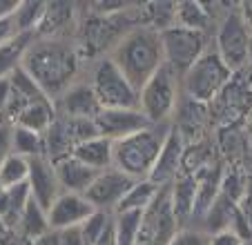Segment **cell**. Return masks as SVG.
<instances>
[{
  "label": "cell",
  "instance_id": "7402d4cb",
  "mask_svg": "<svg viewBox=\"0 0 252 245\" xmlns=\"http://www.w3.org/2000/svg\"><path fill=\"white\" fill-rule=\"evenodd\" d=\"M11 150H14V154L23 156L27 160L38 158V156H45V138L43 134L11 125Z\"/></svg>",
  "mask_w": 252,
  "mask_h": 245
},
{
  "label": "cell",
  "instance_id": "4fadbf2b",
  "mask_svg": "<svg viewBox=\"0 0 252 245\" xmlns=\"http://www.w3.org/2000/svg\"><path fill=\"white\" fill-rule=\"evenodd\" d=\"M94 125L98 136L110 138L114 143L129 136V134H136L138 129L148 127L150 122L138 112V107H134V109H100L98 116L94 118Z\"/></svg>",
  "mask_w": 252,
  "mask_h": 245
},
{
  "label": "cell",
  "instance_id": "d4e9b609",
  "mask_svg": "<svg viewBox=\"0 0 252 245\" xmlns=\"http://www.w3.org/2000/svg\"><path fill=\"white\" fill-rule=\"evenodd\" d=\"M18 227L23 230L25 236H29V239H36V241H38L40 236H45V234L49 232L47 212H45V210L40 208L36 201H32V198H29L27 208H25L23 216H20Z\"/></svg>",
  "mask_w": 252,
  "mask_h": 245
},
{
  "label": "cell",
  "instance_id": "7c38bea8",
  "mask_svg": "<svg viewBox=\"0 0 252 245\" xmlns=\"http://www.w3.org/2000/svg\"><path fill=\"white\" fill-rule=\"evenodd\" d=\"M27 187L32 201H36L40 208L47 212L49 205L58 198V194L63 192L61 183H58L54 163L47 156H38V158L29 160V176H27Z\"/></svg>",
  "mask_w": 252,
  "mask_h": 245
},
{
  "label": "cell",
  "instance_id": "d6a6232c",
  "mask_svg": "<svg viewBox=\"0 0 252 245\" xmlns=\"http://www.w3.org/2000/svg\"><path fill=\"white\" fill-rule=\"evenodd\" d=\"M11 98V85H9V78H0V116L2 112L7 109V103Z\"/></svg>",
  "mask_w": 252,
  "mask_h": 245
},
{
  "label": "cell",
  "instance_id": "5b68a950",
  "mask_svg": "<svg viewBox=\"0 0 252 245\" xmlns=\"http://www.w3.org/2000/svg\"><path fill=\"white\" fill-rule=\"evenodd\" d=\"M181 103V76L163 65L138 90V112L150 125H172L174 112Z\"/></svg>",
  "mask_w": 252,
  "mask_h": 245
},
{
  "label": "cell",
  "instance_id": "9c48e42d",
  "mask_svg": "<svg viewBox=\"0 0 252 245\" xmlns=\"http://www.w3.org/2000/svg\"><path fill=\"white\" fill-rule=\"evenodd\" d=\"M179 221L172 210V183L161 187L154 201L143 210L141 232L136 245H167L179 230Z\"/></svg>",
  "mask_w": 252,
  "mask_h": 245
},
{
  "label": "cell",
  "instance_id": "277c9868",
  "mask_svg": "<svg viewBox=\"0 0 252 245\" xmlns=\"http://www.w3.org/2000/svg\"><path fill=\"white\" fill-rule=\"evenodd\" d=\"M234 74L225 67L214 49H208L186 74L181 76V96L192 103L210 105L223 94V90L232 83Z\"/></svg>",
  "mask_w": 252,
  "mask_h": 245
},
{
  "label": "cell",
  "instance_id": "5bb4252c",
  "mask_svg": "<svg viewBox=\"0 0 252 245\" xmlns=\"http://www.w3.org/2000/svg\"><path fill=\"white\" fill-rule=\"evenodd\" d=\"M54 109H56V116L63 118H90L94 121L98 116L100 107L94 98V92H92L90 83L85 78H81L78 83L65 90L56 100H54Z\"/></svg>",
  "mask_w": 252,
  "mask_h": 245
},
{
  "label": "cell",
  "instance_id": "cb8c5ba5",
  "mask_svg": "<svg viewBox=\"0 0 252 245\" xmlns=\"http://www.w3.org/2000/svg\"><path fill=\"white\" fill-rule=\"evenodd\" d=\"M158 189H161V187H157V185H154L150 179L136 181V183L127 189V194L121 198L119 208H116L114 212H125V210H141V212H143V210H145L150 203L154 201V196H157Z\"/></svg>",
  "mask_w": 252,
  "mask_h": 245
},
{
  "label": "cell",
  "instance_id": "e0dca14e",
  "mask_svg": "<svg viewBox=\"0 0 252 245\" xmlns=\"http://www.w3.org/2000/svg\"><path fill=\"white\" fill-rule=\"evenodd\" d=\"M194 203H196V179L194 174H181L172 183V210L181 227H188L192 223V214H194Z\"/></svg>",
  "mask_w": 252,
  "mask_h": 245
},
{
  "label": "cell",
  "instance_id": "e575fe53",
  "mask_svg": "<svg viewBox=\"0 0 252 245\" xmlns=\"http://www.w3.org/2000/svg\"><path fill=\"white\" fill-rule=\"evenodd\" d=\"M16 33V29H14V20L11 18H7V20H0V45L5 43V40H9L11 36Z\"/></svg>",
  "mask_w": 252,
  "mask_h": 245
},
{
  "label": "cell",
  "instance_id": "3957f363",
  "mask_svg": "<svg viewBox=\"0 0 252 245\" xmlns=\"http://www.w3.org/2000/svg\"><path fill=\"white\" fill-rule=\"evenodd\" d=\"M172 125H148L136 134L114 141L112 147V167L125 172L134 181L148 179L165 145Z\"/></svg>",
  "mask_w": 252,
  "mask_h": 245
},
{
  "label": "cell",
  "instance_id": "44dd1931",
  "mask_svg": "<svg viewBox=\"0 0 252 245\" xmlns=\"http://www.w3.org/2000/svg\"><path fill=\"white\" fill-rule=\"evenodd\" d=\"M143 212L141 210H125L112 214V239L114 245H136L141 232Z\"/></svg>",
  "mask_w": 252,
  "mask_h": 245
},
{
  "label": "cell",
  "instance_id": "8d00e7d4",
  "mask_svg": "<svg viewBox=\"0 0 252 245\" xmlns=\"http://www.w3.org/2000/svg\"><path fill=\"white\" fill-rule=\"evenodd\" d=\"M248 71H250V85H252V56H250V62H248V67H246Z\"/></svg>",
  "mask_w": 252,
  "mask_h": 245
},
{
  "label": "cell",
  "instance_id": "4316f807",
  "mask_svg": "<svg viewBox=\"0 0 252 245\" xmlns=\"http://www.w3.org/2000/svg\"><path fill=\"white\" fill-rule=\"evenodd\" d=\"M110 230H112V214L107 212H94L78 227L83 245H96L98 241H103L105 236L110 234Z\"/></svg>",
  "mask_w": 252,
  "mask_h": 245
},
{
  "label": "cell",
  "instance_id": "d590c367",
  "mask_svg": "<svg viewBox=\"0 0 252 245\" xmlns=\"http://www.w3.org/2000/svg\"><path fill=\"white\" fill-rule=\"evenodd\" d=\"M239 14H241L243 23L248 25V29L252 31V2H239Z\"/></svg>",
  "mask_w": 252,
  "mask_h": 245
},
{
  "label": "cell",
  "instance_id": "2e32d148",
  "mask_svg": "<svg viewBox=\"0 0 252 245\" xmlns=\"http://www.w3.org/2000/svg\"><path fill=\"white\" fill-rule=\"evenodd\" d=\"M54 170H56L61 189L63 192H69V194H85L87 187L92 185V181L98 174L96 170L83 165L81 160H76L74 156H65V158L56 160V163H54Z\"/></svg>",
  "mask_w": 252,
  "mask_h": 245
},
{
  "label": "cell",
  "instance_id": "8992f818",
  "mask_svg": "<svg viewBox=\"0 0 252 245\" xmlns=\"http://www.w3.org/2000/svg\"><path fill=\"white\" fill-rule=\"evenodd\" d=\"M85 80L90 83L100 109H134L138 107V92L119 71L107 56L96 58L85 67Z\"/></svg>",
  "mask_w": 252,
  "mask_h": 245
},
{
  "label": "cell",
  "instance_id": "f546056e",
  "mask_svg": "<svg viewBox=\"0 0 252 245\" xmlns=\"http://www.w3.org/2000/svg\"><path fill=\"white\" fill-rule=\"evenodd\" d=\"M11 154H14V150H11V125L0 122V165H2Z\"/></svg>",
  "mask_w": 252,
  "mask_h": 245
},
{
  "label": "cell",
  "instance_id": "d6986e66",
  "mask_svg": "<svg viewBox=\"0 0 252 245\" xmlns=\"http://www.w3.org/2000/svg\"><path fill=\"white\" fill-rule=\"evenodd\" d=\"M32 43V33H14L9 40L0 45V78H9L16 69L23 67L25 54H27Z\"/></svg>",
  "mask_w": 252,
  "mask_h": 245
},
{
  "label": "cell",
  "instance_id": "ac0fdd59",
  "mask_svg": "<svg viewBox=\"0 0 252 245\" xmlns=\"http://www.w3.org/2000/svg\"><path fill=\"white\" fill-rule=\"evenodd\" d=\"M112 147L114 143L105 136H92L87 141H81L78 145H74L69 156H74L76 160H81L83 165L92 167L96 172H103L107 167H112Z\"/></svg>",
  "mask_w": 252,
  "mask_h": 245
},
{
  "label": "cell",
  "instance_id": "836d02e7",
  "mask_svg": "<svg viewBox=\"0 0 252 245\" xmlns=\"http://www.w3.org/2000/svg\"><path fill=\"white\" fill-rule=\"evenodd\" d=\"M18 0H0V20H7L16 14Z\"/></svg>",
  "mask_w": 252,
  "mask_h": 245
},
{
  "label": "cell",
  "instance_id": "30bf717a",
  "mask_svg": "<svg viewBox=\"0 0 252 245\" xmlns=\"http://www.w3.org/2000/svg\"><path fill=\"white\" fill-rule=\"evenodd\" d=\"M134 183L136 181L132 176H127L125 172L116 170V167H107V170L96 174V179L92 181V185L87 187V192L83 196H85V201L90 203L96 212L114 214L121 198L127 194V189Z\"/></svg>",
  "mask_w": 252,
  "mask_h": 245
},
{
  "label": "cell",
  "instance_id": "1f68e13d",
  "mask_svg": "<svg viewBox=\"0 0 252 245\" xmlns=\"http://www.w3.org/2000/svg\"><path fill=\"white\" fill-rule=\"evenodd\" d=\"M56 245H83L81 239V232L76 230H65V232H58V243Z\"/></svg>",
  "mask_w": 252,
  "mask_h": 245
},
{
  "label": "cell",
  "instance_id": "f35d334b",
  "mask_svg": "<svg viewBox=\"0 0 252 245\" xmlns=\"http://www.w3.org/2000/svg\"><path fill=\"white\" fill-rule=\"evenodd\" d=\"M2 192H5V187H2V183H0V194H2Z\"/></svg>",
  "mask_w": 252,
  "mask_h": 245
},
{
  "label": "cell",
  "instance_id": "ab89813d",
  "mask_svg": "<svg viewBox=\"0 0 252 245\" xmlns=\"http://www.w3.org/2000/svg\"><path fill=\"white\" fill-rule=\"evenodd\" d=\"M0 122H2V121H0Z\"/></svg>",
  "mask_w": 252,
  "mask_h": 245
},
{
  "label": "cell",
  "instance_id": "83f0119b",
  "mask_svg": "<svg viewBox=\"0 0 252 245\" xmlns=\"http://www.w3.org/2000/svg\"><path fill=\"white\" fill-rule=\"evenodd\" d=\"M9 85H11V92H14L18 98H23L25 103H36V100L47 98V96L43 94V90L38 87V83H36L23 67L16 69L14 74L9 76Z\"/></svg>",
  "mask_w": 252,
  "mask_h": 245
},
{
  "label": "cell",
  "instance_id": "7a4b0ae2",
  "mask_svg": "<svg viewBox=\"0 0 252 245\" xmlns=\"http://www.w3.org/2000/svg\"><path fill=\"white\" fill-rule=\"evenodd\" d=\"M119 71L129 80L134 90H141L163 65L161 31L145 25H136L119 38V43L107 54Z\"/></svg>",
  "mask_w": 252,
  "mask_h": 245
},
{
  "label": "cell",
  "instance_id": "9a60e30c",
  "mask_svg": "<svg viewBox=\"0 0 252 245\" xmlns=\"http://www.w3.org/2000/svg\"><path fill=\"white\" fill-rule=\"evenodd\" d=\"M183 152H186V143H183V138L172 129L167 141H165V145H163V150H161V154H158L157 163H154L152 172H150V176H148L157 187H165V185L174 183V179L181 174Z\"/></svg>",
  "mask_w": 252,
  "mask_h": 245
},
{
  "label": "cell",
  "instance_id": "ffe728a7",
  "mask_svg": "<svg viewBox=\"0 0 252 245\" xmlns=\"http://www.w3.org/2000/svg\"><path fill=\"white\" fill-rule=\"evenodd\" d=\"M54 121H56L54 103L49 98H43V100H36V103H29L27 107L18 114L14 125L32 129V132H36V134H45Z\"/></svg>",
  "mask_w": 252,
  "mask_h": 245
},
{
  "label": "cell",
  "instance_id": "52a82bcc",
  "mask_svg": "<svg viewBox=\"0 0 252 245\" xmlns=\"http://www.w3.org/2000/svg\"><path fill=\"white\" fill-rule=\"evenodd\" d=\"M212 49L219 54L232 74H239L248 67L252 56V31L243 23L239 5H234L219 18L212 33Z\"/></svg>",
  "mask_w": 252,
  "mask_h": 245
},
{
  "label": "cell",
  "instance_id": "f1b7e54d",
  "mask_svg": "<svg viewBox=\"0 0 252 245\" xmlns=\"http://www.w3.org/2000/svg\"><path fill=\"white\" fill-rule=\"evenodd\" d=\"M208 243H210V234H205L199 227H179L167 245H208Z\"/></svg>",
  "mask_w": 252,
  "mask_h": 245
},
{
  "label": "cell",
  "instance_id": "8fae6325",
  "mask_svg": "<svg viewBox=\"0 0 252 245\" xmlns=\"http://www.w3.org/2000/svg\"><path fill=\"white\" fill-rule=\"evenodd\" d=\"M96 210L85 201L83 194L61 192L47 210V225L52 232H65L81 227Z\"/></svg>",
  "mask_w": 252,
  "mask_h": 245
},
{
  "label": "cell",
  "instance_id": "603a6c76",
  "mask_svg": "<svg viewBox=\"0 0 252 245\" xmlns=\"http://www.w3.org/2000/svg\"><path fill=\"white\" fill-rule=\"evenodd\" d=\"M45 9H47V2H36V0H32V2L29 0L18 2V9L11 16L16 33H32L33 36L45 16Z\"/></svg>",
  "mask_w": 252,
  "mask_h": 245
},
{
  "label": "cell",
  "instance_id": "6da1fadb",
  "mask_svg": "<svg viewBox=\"0 0 252 245\" xmlns=\"http://www.w3.org/2000/svg\"><path fill=\"white\" fill-rule=\"evenodd\" d=\"M85 67L74 38H33L23 61V69L38 83L52 103L85 78Z\"/></svg>",
  "mask_w": 252,
  "mask_h": 245
},
{
  "label": "cell",
  "instance_id": "484cf974",
  "mask_svg": "<svg viewBox=\"0 0 252 245\" xmlns=\"http://www.w3.org/2000/svg\"><path fill=\"white\" fill-rule=\"evenodd\" d=\"M27 176H29V160L18 154H11L9 158L0 165V183H2L5 189L25 185L27 183Z\"/></svg>",
  "mask_w": 252,
  "mask_h": 245
},
{
  "label": "cell",
  "instance_id": "ba28073f",
  "mask_svg": "<svg viewBox=\"0 0 252 245\" xmlns=\"http://www.w3.org/2000/svg\"><path fill=\"white\" fill-rule=\"evenodd\" d=\"M161 45L165 65L183 76L208 49H212V33L172 25L161 31Z\"/></svg>",
  "mask_w": 252,
  "mask_h": 245
},
{
  "label": "cell",
  "instance_id": "4dcf8cb0",
  "mask_svg": "<svg viewBox=\"0 0 252 245\" xmlns=\"http://www.w3.org/2000/svg\"><path fill=\"white\" fill-rule=\"evenodd\" d=\"M243 239L239 234H234L232 230H223L217 234H210V243L208 245H241Z\"/></svg>",
  "mask_w": 252,
  "mask_h": 245
},
{
  "label": "cell",
  "instance_id": "74e56055",
  "mask_svg": "<svg viewBox=\"0 0 252 245\" xmlns=\"http://www.w3.org/2000/svg\"><path fill=\"white\" fill-rule=\"evenodd\" d=\"M241 245H252V239H248V241H243Z\"/></svg>",
  "mask_w": 252,
  "mask_h": 245
}]
</instances>
